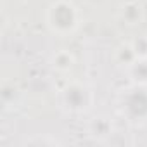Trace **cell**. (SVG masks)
<instances>
[{"label": "cell", "instance_id": "obj_1", "mask_svg": "<svg viewBox=\"0 0 147 147\" xmlns=\"http://www.w3.org/2000/svg\"><path fill=\"white\" fill-rule=\"evenodd\" d=\"M47 23L54 31L61 35L71 33L78 26V11L73 4L66 2V0H59L49 7Z\"/></svg>", "mask_w": 147, "mask_h": 147}, {"label": "cell", "instance_id": "obj_2", "mask_svg": "<svg viewBox=\"0 0 147 147\" xmlns=\"http://www.w3.org/2000/svg\"><path fill=\"white\" fill-rule=\"evenodd\" d=\"M123 111L135 123L147 121V90L142 87L128 90L125 104H123Z\"/></svg>", "mask_w": 147, "mask_h": 147}]
</instances>
